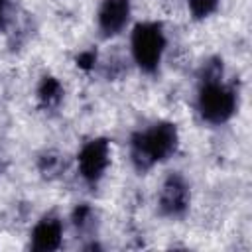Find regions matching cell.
Returning a JSON list of instances; mask_svg holds the SVG:
<instances>
[{
	"label": "cell",
	"instance_id": "11",
	"mask_svg": "<svg viewBox=\"0 0 252 252\" xmlns=\"http://www.w3.org/2000/svg\"><path fill=\"white\" fill-rule=\"evenodd\" d=\"M89 217H91V209H89L87 205H81V207L75 211V217H73V219H75V224H77V226H83V224L89 220Z\"/></svg>",
	"mask_w": 252,
	"mask_h": 252
},
{
	"label": "cell",
	"instance_id": "9",
	"mask_svg": "<svg viewBox=\"0 0 252 252\" xmlns=\"http://www.w3.org/2000/svg\"><path fill=\"white\" fill-rule=\"evenodd\" d=\"M219 2L220 0H189V10L197 20H201V18H207L209 14H213L217 10Z\"/></svg>",
	"mask_w": 252,
	"mask_h": 252
},
{
	"label": "cell",
	"instance_id": "10",
	"mask_svg": "<svg viewBox=\"0 0 252 252\" xmlns=\"http://www.w3.org/2000/svg\"><path fill=\"white\" fill-rule=\"evenodd\" d=\"M94 61H96V53L93 49H87V51H81L79 57H77V65L83 69V71H91L94 67Z\"/></svg>",
	"mask_w": 252,
	"mask_h": 252
},
{
	"label": "cell",
	"instance_id": "3",
	"mask_svg": "<svg viewBox=\"0 0 252 252\" xmlns=\"http://www.w3.org/2000/svg\"><path fill=\"white\" fill-rule=\"evenodd\" d=\"M165 49L163 30L156 22L138 24L132 32V55L138 67L146 73H154L159 67Z\"/></svg>",
	"mask_w": 252,
	"mask_h": 252
},
{
	"label": "cell",
	"instance_id": "6",
	"mask_svg": "<svg viewBox=\"0 0 252 252\" xmlns=\"http://www.w3.org/2000/svg\"><path fill=\"white\" fill-rule=\"evenodd\" d=\"M130 0H104L98 10V28L104 35H116L128 24Z\"/></svg>",
	"mask_w": 252,
	"mask_h": 252
},
{
	"label": "cell",
	"instance_id": "7",
	"mask_svg": "<svg viewBox=\"0 0 252 252\" xmlns=\"http://www.w3.org/2000/svg\"><path fill=\"white\" fill-rule=\"evenodd\" d=\"M61 222L55 217H43L32 230V248L39 252L57 250L61 244Z\"/></svg>",
	"mask_w": 252,
	"mask_h": 252
},
{
	"label": "cell",
	"instance_id": "5",
	"mask_svg": "<svg viewBox=\"0 0 252 252\" xmlns=\"http://www.w3.org/2000/svg\"><path fill=\"white\" fill-rule=\"evenodd\" d=\"M189 207V187L179 175H169L159 193V209L167 217H181Z\"/></svg>",
	"mask_w": 252,
	"mask_h": 252
},
{
	"label": "cell",
	"instance_id": "1",
	"mask_svg": "<svg viewBox=\"0 0 252 252\" xmlns=\"http://www.w3.org/2000/svg\"><path fill=\"white\" fill-rule=\"evenodd\" d=\"M177 148V128L171 122H158L132 138L130 156L140 171L154 167L169 158Z\"/></svg>",
	"mask_w": 252,
	"mask_h": 252
},
{
	"label": "cell",
	"instance_id": "12",
	"mask_svg": "<svg viewBox=\"0 0 252 252\" xmlns=\"http://www.w3.org/2000/svg\"><path fill=\"white\" fill-rule=\"evenodd\" d=\"M6 2H8V0H0V28H2V24H4V10H6Z\"/></svg>",
	"mask_w": 252,
	"mask_h": 252
},
{
	"label": "cell",
	"instance_id": "8",
	"mask_svg": "<svg viewBox=\"0 0 252 252\" xmlns=\"http://www.w3.org/2000/svg\"><path fill=\"white\" fill-rule=\"evenodd\" d=\"M37 98L43 108H53L63 98V87L55 77H43L37 87Z\"/></svg>",
	"mask_w": 252,
	"mask_h": 252
},
{
	"label": "cell",
	"instance_id": "4",
	"mask_svg": "<svg viewBox=\"0 0 252 252\" xmlns=\"http://www.w3.org/2000/svg\"><path fill=\"white\" fill-rule=\"evenodd\" d=\"M108 159H110V146L104 138L87 142L77 158L81 177L87 179L89 183L98 181L108 167Z\"/></svg>",
	"mask_w": 252,
	"mask_h": 252
},
{
	"label": "cell",
	"instance_id": "2",
	"mask_svg": "<svg viewBox=\"0 0 252 252\" xmlns=\"http://www.w3.org/2000/svg\"><path fill=\"white\" fill-rule=\"evenodd\" d=\"M197 106L207 122L222 124L236 110V94L220 79H205L201 81Z\"/></svg>",
	"mask_w": 252,
	"mask_h": 252
}]
</instances>
